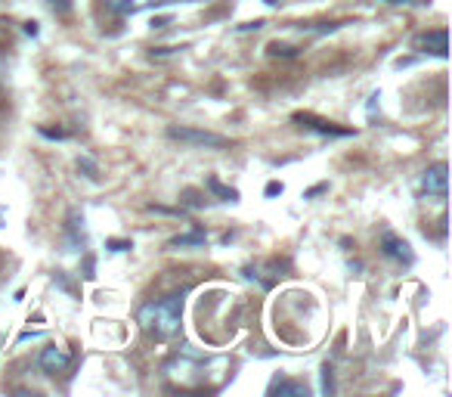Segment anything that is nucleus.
Wrapping results in <instances>:
<instances>
[{
	"label": "nucleus",
	"instance_id": "f257e3e1",
	"mask_svg": "<svg viewBox=\"0 0 452 397\" xmlns=\"http://www.w3.org/2000/svg\"><path fill=\"white\" fill-rule=\"evenodd\" d=\"M137 320H139V326H143L149 335H155L158 341L174 339V335L180 332V323H183V295H168V298H158V301L143 304Z\"/></svg>",
	"mask_w": 452,
	"mask_h": 397
},
{
	"label": "nucleus",
	"instance_id": "f03ea898",
	"mask_svg": "<svg viewBox=\"0 0 452 397\" xmlns=\"http://www.w3.org/2000/svg\"><path fill=\"white\" fill-rule=\"evenodd\" d=\"M168 137L177 143H186V146H205V149H226L232 146L229 137L223 134H214V130H198V128H177L171 124L168 128Z\"/></svg>",
	"mask_w": 452,
	"mask_h": 397
},
{
	"label": "nucleus",
	"instance_id": "7ed1b4c3",
	"mask_svg": "<svg viewBox=\"0 0 452 397\" xmlns=\"http://www.w3.org/2000/svg\"><path fill=\"white\" fill-rule=\"evenodd\" d=\"M446 162H437L431 168H424L421 174V193L424 196H434V198H446L449 193V174H446Z\"/></svg>",
	"mask_w": 452,
	"mask_h": 397
},
{
	"label": "nucleus",
	"instance_id": "20e7f679",
	"mask_svg": "<svg viewBox=\"0 0 452 397\" xmlns=\"http://www.w3.org/2000/svg\"><path fill=\"white\" fill-rule=\"evenodd\" d=\"M412 47H415V50H421V53H431V56H440V59H446V53H449V35H446V28L421 31V35H415V41H412Z\"/></svg>",
	"mask_w": 452,
	"mask_h": 397
},
{
	"label": "nucleus",
	"instance_id": "39448f33",
	"mask_svg": "<svg viewBox=\"0 0 452 397\" xmlns=\"http://www.w3.org/2000/svg\"><path fill=\"white\" fill-rule=\"evenodd\" d=\"M71 363V350L62 348V345H50L41 350V357H37V366L44 369L46 375H56V373H65Z\"/></svg>",
	"mask_w": 452,
	"mask_h": 397
},
{
	"label": "nucleus",
	"instance_id": "423d86ee",
	"mask_svg": "<svg viewBox=\"0 0 452 397\" xmlns=\"http://www.w3.org/2000/svg\"><path fill=\"white\" fill-rule=\"evenodd\" d=\"M295 118L301 128H307V130H316V134H322V137H350L354 130L350 128H338V124H331V121H325V118H316V115H310V112H295Z\"/></svg>",
	"mask_w": 452,
	"mask_h": 397
},
{
	"label": "nucleus",
	"instance_id": "0eeeda50",
	"mask_svg": "<svg viewBox=\"0 0 452 397\" xmlns=\"http://www.w3.org/2000/svg\"><path fill=\"white\" fill-rule=\"evenodd\" d=\"M381 255L390 257V261H400V264H412V246L406 239H400L397 233H384L381 236Z\"/></svg>",
	"mask_w": 452,
	"mask_h": 397
},
{
	"label": "nucleus",
	"instance_id": "6e6552de",
	"mask_svg": "<svg viewBox=\"0 0 452 397\" xmlns=\"http://www.w3.org/2000/svg\"><path fill=\"white\" fill-rule=\"evenodd\" d=\"M171 0H105L112 12L118 16H134V12H143V10H152V6H164Z\"/></svg>",
	"mask_w": 452,
	"mask_h": 397
},
{
	"label": "nucleus",
	"instance_id": "1a4fd4ad",
	"mask_svg": "<svg viewBox=\"0 0 452 397\" xmlns=\"http://www.w3.org/2000/svg\"><path fill=\"white\" fill-rule=\"evenodd\" d=\"M270 394H279V397H307V385H304V382H291V379H276L270 385Z\"/></svg>",
	"mask_w": 452,
	"mask_h": 397
},
{
	"label": "nucleus",
	"instance_id": "9d476101",
	"mask_svg": "<svg viewBox=\"0 0 452 397\" xmlns=\"http://www.w3.org/2000/svg\"><path fill=\"white\" fill-rule=\"evenodd\" d=\"M205 239L208 236L202 233V230H192V233H183V236H174V239L168 242V248H202Z\"/></svg>",
	"mask_w": 452,
	"mask_h": 397
},
{
	"label": "nucleus",
	"instance_id": "9b49d317",
	"mask_svg": "<svg viewBox=\"0 0 452 397\" xmlns=\"http://www.w3.org/2000/svg\"><path fill=\"white\" fill-rule=\"evenodd\" d=\"M208 189H211V193H217L220 198H226V202H236V198H238L236 189H232V187H223L217 177H208Z\"/></svg>",
	"mask_w": 452,
	"mask_h": 397
},
{
	"label": "nucleus",
	"instance_id": "f8f14e48",
	"mask_svg": "<svg viewBox=\"0 0 452 397\" xmlns=\"http://www.w3.org/2000/svg\"><path fill=\"white\" fill-rule=\"evenodd\" d=\"M270 56H285V59H291V56H297V47H291V44H270L267 47Z\"/></svg>",
	"mask_w": 452,
	"mask_h": 397
},
{
	"label": "nucleus",
	"instance_id": "ddd939ff",
	"mask_svg": "<svg viewBox=\"0 0 452 397\" xmlns=\"http://www.w3.org/2000/svg\"><path fill=\"white\" fill-rule=\"evenodd\" d=\"M46 6H50L56 16H69L71 12V0H46Z\"/></svg>",
	"mask_w": 452,
	"mask_h": 397
},
{
	"label": "nucleus",
	"instance_id": "4468645a",
	"mask_svg": "<svg viewBox=\"0 0 452 397\" xmlns=\"http://www.w3.org/2000/svg\"><path fill=\"white\" fill-rule=\"evenodd\" d=\"M78 171H84V177H90V180H96V177H99L96 164H93L90 158H78Z\"/></svg>",
	"mask_w": 452,
	"mask_h": 397
},
{
	"label": "nucleus",
	"instance_id": "2eb2a0df",
	"mask_svg": "<svg viewBox=\"0 0 452 397\" xmlns=\"http://www.w3.org/2000/svg\"><path fill=\"white\" fill-rule=\"evenodd\" d=\"M322 391H325V394L335 391V385H331V366H329V363L322 366Z\"/></svg>",
	"mask_w": 452,
	"mask_h": 397
},
{
	"label": "nucleus",
	"instance_id": "dca6fc26",
	"mask_svg": "<svg viewBox=\"0 0 452 397\" xmlns=\"http://www.w3.org/2000/svg\"><path fill=\"white\" fill-rule=\"evenodd\" d=\"M105 246H109L112 251H128V248H134L128 239H109V242H105Z\"/></svg>",
	"mask_w": 452,
	"mask_h": 397
},
{
	"label": "nucleus",
	"instance_id": "f3484780",
	"mask_svg": "<svg viewBox=\"0 0 452 397\" xmlns=\"http://www.w3.org/2000/svg\"><path fill=\"white\" fill-rule=\"evenodd\" d=\"M41 134H44V137H56V140H65V130H59V128H56V130H50V128H41Z\"/></svg>",
	"mask_w": 452,
	"mask_h": 397
},
{
	"label": "nucleus",
	"instance_id": "a211bd4d",
	"mask_svg": "<svg viewBox=\"0 0 452 397\" xmlns=\"http://www.w3.org/2000/svg\"><path fill=\"white\" fill-rule=\"evenodd\" d=\"M282 183H279V180H272V183H267V196H279V193H282Z\"/></svg>",
	"mask_w": 452,
	"mask_h": 397
},
{
	"label": "nucleus",
	"instance_id": "6ab92c4d",
	"mask_svg": "<svg viewBox=\"0 0 452 397\" xmlns=\"http://www.w3.org/2000/svg\"><path fill=\"white\" fill-rule=\"evenodd\" d=\"M322 189H329V183H319V187H313V189H307V198H313V196H319Z\"/></svg>",
	"mask_w": 452,
	"mask_h": 397
},
{
	"label": "nucleus",
	"instance_id": "aec40b11",
	"mask_svg": "<svg viewBox=\"0 0 452 397\" xmlns=\"http://www.w3.org/2000/svg\"><path fill=\"white\" fill-rule=\"evenodd\" d=\"M25 35L35 37V35H37V22H25Z\"/></svg>",
	"mask_w": 452,
	"mask_h": 397
},
{
	"label": "nucleus",
	"instance_id": "412c9836",
	"mask_svg": "<svg viewBox=\"0 0 452 397\" xmlns=\"http://www.w3.org/2000/svg\"><path fill=\"white\" fill-rule=\"evenodd\" d=\"M384 3H424V0H384Z\"/></svg>",
	"mask_w": 452,
	"mask_h": 397
}]
</instances>
